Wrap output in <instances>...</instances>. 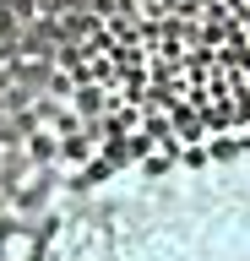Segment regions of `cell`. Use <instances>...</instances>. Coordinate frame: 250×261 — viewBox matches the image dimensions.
I'll return each mask as SVG.
<instances>
[{
	"label": "cell",
	"mask_w": 250,
	"mask_h": 261,
	"mask_svg": "<svg viewBox=\"0 0 250 261\" xmlns=\"http://www.w3.org/2000/svg\"><path fill=\"white\" fill-rule=\"evenodd\" d=\"M38 261H250V130L174 142L93 179Z\"/></svg>",
	"instance_id": "cell-1"
}]
</instances>
